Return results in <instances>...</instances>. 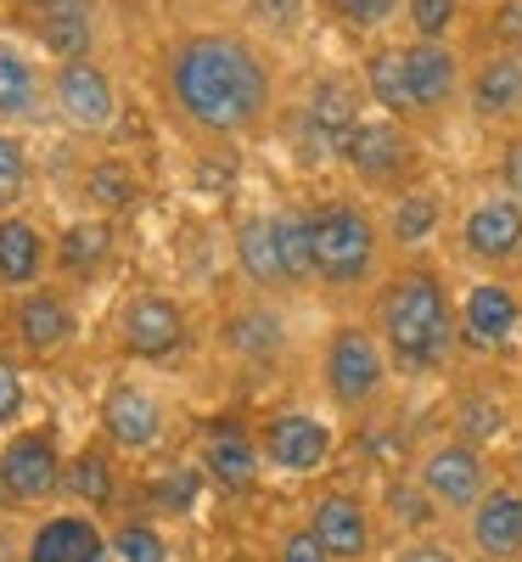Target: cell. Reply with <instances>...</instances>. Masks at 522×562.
<instances>
[{"instance_id":"cell-1","label":"cell","mask_w":522,"mask_h":562,"mask_svg":"<svg viewBox=\"0 0 522 562\" xmlns=\"http://www.w3.org/2000/svg\"><path fill=\"white\" fill-rule=\"evenodd\" d=\"M152 90L180 135L203 147H248L287 108L281 57L242 23H174L152 45Z\"/></svg>"},{"instance_id":"cell-2","label":"cell","mask_w":522,"mask_h":562,"mask_svg":"<svg viewBox=\"0 0 522 562\" xmlns=\"http://www.w3.org/2000/svg\"><path fill=\"white\" fill-rule=\"evenodd\" d=\"M365 321L383 338L399 383H433L466 360L461 355V315L455 281L439 259H394L383 288L365 299Z\"/></svg>"},{"instance_id":"cell-3","label":"cell","mask_w":522,"mask_h":562,"mask_svg":"<svg viewBox=\"0 0 522 562\" xmlns=\"http://www.w3.org/2000/svg\"><path fill=\"white\" fill-rule=\"evenodd\" d=\"M466 68L472 52L461 40H365L360 52V85L365 102L388 119H405L416 130H433L466 108Z\"/></svg>"},{"instance_id":"cell-4","label":"cell","mask_w":522,"mask_h":562,"mask_svg":"<svg viewBox=\"0 0 522 562\" xmlns=\"http://www.w3.org/2000/svg\"><path fill=\"white\" fill-rule=\"evenodd\" d=\"M304 209H309V243H315V293L326 304H360L365 310V299L394 270L383 209L365 192H326Z\"/></svg>"},{"instance_id":"cell-5","label":"cell","mask_w":522,"mask_h":562,"mask_svg":"<svg viewBox=\"0 0 522 562\" xmlns=\"http://www.w3.org/2000/svg\"><path fill=\"white\" fill-rule=\"evenodd\" d=\"M315 383H320V400L338 411V416H376V411L388 405L399 371H394L383 338H376V326L365 321V310L338 315L320 333Z\"/></svg>"},{"instance_id":"cell-6","label":"cell","mask_w":522,"mask_h":562,"mask_svg":"<svg viewBox=\"0 0 522 562\" xmlns=\"http://www.w3.org/2000/svg\"><path fill=\"white\" fill-rule=\"evenodd\" d=\"M338 169L349 175L354 192H365L371 203H383V198L405 192V186L427 180V140H421L416 124L365 108L360 124L343 135V147H338Z\"/></svg>"},{"instance_id":"cell-7","label":"cell","mask_w":522,"mask_h":562,"mask_svg":"<svg viewBox=\"0 0 522 562\" xmlns=\"http://www.w3.org/2000/svg\"><path fill=\"white\" fill-rule=\"evenodd\" d=\"M107 344L124 366H174L197 344V315L169 288H124L107 315Z\"/></svg>"},{"instance_id":"cell-8","label":"cell","mask_w":522,"mask_h":562,"mask_svg":"<svg viewBox=\"0 0 522 562\" xmlns=\"http://www.w3.org/2000/svg\"><path fill=\"white\" fill-rule=\"evenodd\" d=\"M455 259L478 276H517L522 265V198H511L500 180L478 186L450 220Z\"/></svg>"},{"instance_id":"cell-9","label":"cell","mask_w":522,"mask_h":562,"mask_svg":"<svg viewBox=\"0 0 522 562\" xmlns=\"http://www.w3.org/2000/svg\"><path fill=\"white\" fill-rule=\"evenodd\" d=\"M174 411L163 400V389L140 371H118V378L102 383L97 394V434L124 456V461H147L169 445Z\"/></svg>"},{"instance_id":"cell-10","label":"cell","mask_w":522,"mask_h":562,"mask_svg":"<svg viewBox=\"0 0 522 562\" xmlns=\"http://www.w3.org/2000/svg\"><path fill=\"white\" fill-rule=\"evenodd\" d=\"M455 315H461V355L466 360H511L522 349V288H517V276L466 270L455 281Z\"/></svg>"},{"instance_id":"cell-11","label":"cell","mask_w":522,"mask_h":562,"mask_svg":"<svg viewBox=\"0 0 522 562\" xmlns=\"http://www.w3.org/2000/svg\"><path fill=\"white\" fill-rule=\"evenodd\" d=\"M365 108L371 102H365L360 74H320L298 102L281 108V119L293 124V140H298V158L304 164H338L343 135L360 124Z\"/></svg>"},{"instance_id":"cell-12","label":"cell","mask_w":522,"mask_h":562,"mask_svg":"<svg viewBox=\"0 0 522 562\" xmlns=\"http://www.w3.org/2000/svg\"><path fill=\"white\" fill-rule=\"evenodd\" d=\"M338 445H343L338 422H331L326 411H315V405H275V411H264V422H259L264 473L293 479V484L320 479L326 467L338 461Z\"/></svg>"},{"instance_id":"cell-13","label":"cell","mask_w":522,"mask_h":562,"mask_svg":"<svg viewBox=\"0 0 522 562\" xmlns=\"http://www.w3.org/2000/svg\"><path fill=\"white\" fill-rule=\"evenodd\" d=\"M63 467H68V450H63V428L57 422H23L0 439V479H7V495H12V512H52L63 506Z\"/></svg>"},{"instance_id":"cell-14","label":"cell","mask_w":522,"mask_h":562,"mask_svg":"<svg viewBox=\"0 0 522 562\" xmlns=\"http://www.w3.org/2000/svg\"><path fill=\"white\" fill-rule=\"evenodd\" d=\"M410 473H416V484H421L427 495H433V506L444 512V518H455V524L495 490V461H489V450L472 445V439H461V434L427 439V445L410 456Z\"/></svg>"},{"instance_id":"cell-15","label":"cell","mask_w":522,"mask_h":562,"mask_svg":"<svg viewBox=\"0 0 522 562\" xmlns=\"http://www.w3.org/2000/svg\"><path fill=\"white\" fill-rule=\"evenodd\" d=\"M84 338V315L73 304V288L63 281H39V288L7 299V344L34 360V366H52L63 360L73 344Z\"/></svg>"},{"instance_id":"cell-16","label":"cell","mask_w":522,"mask_h":562,"mask_svg":"<svg viewBox=\"0 0 522 562\" xmlns=\"http://www.w3.org/2000/svg\"><path fill=\"white\" fill-rule=\"evenodd\" d=\"M52 113L79 140H107L118 130L124 97H118V74L102 63V52L52 63Z\"/></svg>"},{"instance_id":"cell-17","label":"cell","mask_w":522,"mask_h":562,"mask_svg":"<svg viewBox=\"0 0 522 562\" xmlns=\"http://www.w3.org/2000/svg\"><path fill=\"white\" fill-rule=\"evenodd\" d=\"M192 461L208 473V484L219 495H253L264 484V450H259V428L242 422L236 411H214L197 422V445H192Z\"/></svg>"},{"instance_id":"cell-18","label":"cell","mask_w":522,"mask_h":562,"mask_svg":"<svg viewBox=\"0 0 522 562\" xmlns=\"http://www.w3.org/2000/svg\"><path fill=\"white\" fill-rule=\"evenodd\" d=\"M230 265H236V281L242 293H259V299H304L298 281L287 270V248H281V225H275V209H242L230 220Z\"/></svg>"},{"instance_id":"cell-19","label":"cell","mask_w":522,"mask_h":562,"mask_svg":"<svg viewBox=\"0 0 522 562\" xmlns=\"http://www.w3.org/2000/svg\"><path fill=\"white\" fill-rule=\"evenodd\" d=\"M214 338H219V349H225L236 366L270 371V366L287 360V349H293V326H287V310H281V299H259V293H248V299L225 304V315H219V326H214Z\"/></svg>"},{"instance_id":"cell-20","label":"cell","mask_w":522,"mask_h":562,"mask_svg":"<svg viewBox=\"0 0 522 562\" xmlns=\"http://www.w3.org/2000/svg\"><path fill=\"white\" fill-rule=\"evenodd\" d=\"M0 124H12V130L57 124V113H52V63L12 29H0Z\"/></svg>"},{"instance_id":"cell-21","label":"cell","mask_w":522,"mask_h":562,"mask_svg":"<svg viewBox=\"0 0 522 562\" xmlns=\"http://www.w3.org/2000/svg\"><path fill=\"white\" fill-rule=\"evenodd\" d=\"M118 270V220L102 214H73L57 225V243H52V281L73 293H90Z\"/></svg>"},{"instance_id":"cell-22","label":"cell","mask_w":522,"mask_h":562,"mask_svg":"<svg viewBox=\"0 0 522 562\" xmlns=\"http://www.w3.org/2000/svg\"><path fill=\"white\" fill-rule=\"evenodd\" d=\"M466 113L484 130H522V45H489L472 52L466 68Z\"/></svg>"},{"instance_id":"cell-23","label":"cell","mask_w":522,"mask_h":562,"mask_svg":"<svg viewBox=\"0 0 522 562\" xmlns=\"http://www.w3.org/2000/svg\"><path fill=\"white\" fill-rule=\"evenodd\" d=\"M304 524L338 562L376 557V540H383V518H376V506L360 490H315L304 501Z\"/></svg>"},{"instance_id":"cell-24","label":"cell","mask_w":522,"mask_h":562,"mask_svg":"<svg viewBox=\"0 0 522 562\" xmlns=\"http://www.w3.org/2000/svg\"><path fill=\"white\" fill-rule=\"evenodd\" d=\"M129 495V479H124V456L90 434L68 450V467H63V506H79V512H97V518H118V501Z\"/></svg>"},{"instance_id":"cell-25","label":"cell","mask_w":522,"mask_h":562,"mask_svg":"<svg viewBox=\"0 0 522 562\" xmlns=\"http://www.w3.org/2000/svg\"><path fill=\"white\" fill-rule=\"evenodd\" d=\"M208 490L214 484L197 461H147L129 484V501H135V512H147L158 524H192Z\"/></svg>"},{"instance_id":"cell-26","label":"cell","mask_w":522,"mask_h":562,"mask_svg":"<svg viewBox=\"0 0 522 562\" xmlns=\"http://www.w3.org/2000/svg\"><path fill=\"white\" fill-rule=\"evenodd\" d=\"M383 209V231H388V248L394 259H421L427 248H433L444 231H450V198L439 192L433 180H421V186H405V192L383 198L376 203Z\"/></svg>"},{"instance_id":"cell-27","label":"cell","mask_w":522,"mask_h":562,"mask_svg":"<svg viewBox=\"0 0 522 562\" xmlns=\"http://www.w3.org/2000/svg\"><path fill=\"white\" fill-rule=\"evenodd\" d=\"M472 562H522V484L495 479V490L461 518Z\"/></svg>"},{"instance_id":"cell-28","label":"cell","mask_w":522,"mask_h":562,"mask_svg":"<svg viewBox=\"0 0 522 562\" xmlns=\"http://www.w3.org/2000/svg\"><path fill=\"white\" fill-rule=\"evenodd\" d=\"M52 243L57 231L34 209L0 214V299H18L39 281H52Z\"/></svg>"},{"instance_id":"cell-29","label":"cell","mask_w":522,"mask_h":562,"mask_svg":"<svg viewBox=\"0 0 522 562\" xmlns=\"http://www.w3.org/2000/svg\"><path fill=\"white\" fill-rule=\"evenodd\" d=\"M102 551H107V524L97 512H79V506L39 512L29 540H23V562H90Z\"/></svg>"},{"instance_id":"cell-30","label":"cell","mask_w":522,"mask_h":562,"mask_svg":"<svg viewBox=\"0 0 522 562\" xmlns=\"http://www.w3.org/2000/svg\"><path fill=\"white\" fill-rule=\"evenodd\" d=\"M73 192H79L84 214L124 220V214H135L140 203H147V169H140L135 158H124V153H97L79 169Z\"/></svg>"},{"instance_id":"cell-31","label":"cell","mask_w":522,"mask_h":562,"mask_svg":"<svg viewBox=\"0 0 522 562\" xmlns=\"http://www.w3.org/2000/svg\"><path fill=\"white\" fill-rule=\"evenodd\" d=\"M45 63H68V57H97L102 52V0H63L57 12H45L39 23L18 29Z\"/></svg>"},{"instance_id":"cell-32","label":"cell","mask_w":522,"mask_h":562,"mask_svg":"<svg viewBox=\"0 0 522 562\" xmlns=\"http://www.w3.org/2000/svg\"><path fill=\"white\" fill-rule=\"evenodd\" d=\"M107 551L113 562H174V540L158 518L124 506L118 518H107Z\"/></svg>"},{"instance_id":"cell-33","label":"cell","mask_w":522,"mask_h":562,"mask_svg":"<svg viewBox=\"0 0 522 562\" xmlns=\"http://www.w3.org/2000/svg\"><path fill=\"white\" fill-rule=\"evenodd\" d=\"M455 422H450V434H461V439H472V445H500L506 434H511V405L495 394V389H461L455 394V411H450Z\"/></svg>"},{"instance_id":"cell-34","label":"cell","mask_w":522,"mask_h":562,"mask_svg":"<svg viewBox=\"0 0 522 562\" xmlns=\"http://www.w3.org/2000/svg\"><path fill=\"white\" fill-rule=\"evenodd\" d=\"M34 198V147L29 130L0 124V214H18Z\"/></svg>"},{"instance_id":"cell-35","label":"cell","mask_w":522,"mask_h":562,"mask_svg":"<svg viewBox=\"0 0 522 562\" xmlns=\"http://www.w3.org/2000/svg\"><path fill=\"white\" fill-rule=\"evenodd\" d=\"M383 501H388V506L376 512V518L399 524V529H405L399 540H410V535H433V529H439V518H444V512L433 506V495H427V490L416 484V473H405V479H388Z\"/></svg>"},{"instance_id":"cell-36","label":"cell","mask_w":522,"mask_h":562,"mask_svg":"<svg viewBox=\"0 0 522 562\" xmlns=\"http://www.w3.org/2000/svg\"><path fill=\"white\" fill-rule=\"evenodd\" d=\"M399 23L410 40H461L472 29V0H405Z\"/></svg>"},{"instance_id":"cell-37","label":"cell","mask_w":522,"mask_h":562,"mask_svg":"<svg viewBox=\"0 0 522 562\" xmlns=\"http://www.w3.org/2000/svg\"><path fill=\"white\" fill-rule=\"evenodd\" d=\"M326 18H338L349 34L360 40H383L399 18H405V0H315Z\"/></svg>"},{"instance_id":"cell-38","label":"cell","mask_w":522,"mask_h":562,"mask_svg":"<svg viewBox=\"0 0 522 562\" xmlns=\"http://www.w3.org/2000/svg\"><path fill=\"white\" fill-rule=\"evenodd\" d=\"M281 225V248H287V270L298 281V293H315V243H309V209L304 203H281L275 209Z\"/></svg>"},{"instance_id":"cell-39","label":"cell","mask_w":522,"mask_h":562,"mask_svg":"<svg viewBox=\"0 0 522 562\" xmlns=\"http://www.w3.org/2000/svg\"><path fill=\"white\" fill-rule=\"evenodd\" d=\"M29 422V360L0 344V439Z\"/></svg>"},{"instance_id":"cell-40","label":"cell","mask_w":522,"mask_h":562,"mask_svg":"<svg viewBox=\"0 0 522 562\" xmlns=\"http://www.w3.org/2000/svg\"><path fill=\"white\" fill-rule=\"evenodd\" d=\"M270 562H338L326 546H320V535L298 518V524H287L275 540H270Z\"/></svg>"},{"instance_id":"cell-41","label":"cell","mask_w":522,"mask_h":562,"mask_svg":"<svg viewBox=\"0 0 522 562\" xmlns=\"http://www.w3.org/2000/svg\"><path fill=\"white\" fill-rule=\"evenodd\" d=\"M388 562H472V557H466V546H455V540H444V535L433 529V535L399 540V546L388 551Z\"/></svg>"},{"instance_id":"cell-42","label":"cell","mask_w":522,"mask_h":562,"mask_svg":"<svg viewBox=\"0 0 522 562\" xmlns=\"http://www.w3.org/2000/svg\"><path fill=\"white\" fill-rule=\"evenodd\" d=\"M495 180L506 186L511 198H522V130L506 135V147H500V164H495Z\"/></svg>"},{"instance_id":"cell-43","label":"cell","mask_w":522,"mask_h":562,"mask_svg":"<svg viewBox=\"0 0 522 562\" xmlns=\"http://www.w3.org/2000/svg\"><path fill=\"white\" fill-rule=\"evenodd\" d=\"M63 0H0V23H7L12 34L18 29H29V23H39L45 12H57Z\"/></svg>"},{"instance_id":"cell-44","label":"cell","mask_w":522,"mask_h":562,"mask_svg":"<svg viewBox=\"0 0 522 562\" xmlns=\"http://www.w3.org/2000/svg\"><path fill=\"white\" fill-rule=\"evenodd\" d=\"M12 512V495H7V479H0V518H7Z\"/></svg>"},{"instance_id":"cell-45","label":"cell","mask_w":522,"mask_h":562,"mask_svg":"<svg viewBox=\"0 0 522 562\" xmlns=\"http://www.w3.org/2000/svg\"><path fill=\"white\" fill-rule=\"evenodd\" d=\"M360 562H388V557H360Z\"/></svg>"},{"instance_id":"cell-46","label":"cell","mask_w":522,"mask_h":562,"mask_svg":"<svg viewBox=\"0 0 522 562\" xmlns=\"http://www.w3.org/2000/svg\"><path fill=\"white\" fill-rule=\"evenodd\" d=\"M472 7H495V0H472Z\"/></svg>"},{"instance_id":"cell-47","label":"cell","mask_w":522,"mask_h":562,"mask_svg":"<svg viewBox=\"0 0 522 562\" xmlns=\"http://www.w3.org/2000/svg\"><path fill=\"white\" fill-rule=\"evenodd\" d=\"M517 288H522V265H517Z\"/></svg>"}]
</instances>
